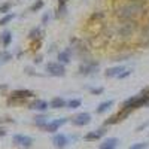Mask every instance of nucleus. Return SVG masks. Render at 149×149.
<instances>
[{
	"instance_id": "nucleus-26",
	"label": "nucleus",
	"mask_w": 149,
	"mask_h": 149,
	"mask_svg": "<svg viewBox=\"0 0 149 149\" xmlns=\"http://www.w3.org/2000/svg\"><path fill=\"white\" fill-rule=\"evenodd\" d=\"M10 9H12V3H10V2H5V3L0 5V14L6 15V14H9Z\"/></svg>"
},
{
	"instance_id": "nucleus-28",
	"label": "nucleus",
	"mask_w": 149,
	"mask_h": 149,
	"mask_svg": "<svg viewBox=\"0 0 149 149\" xmlns=\"http://www.w3.org/2000/svg\"><path fill=\"white\" fill-rule=\"evenodd\" d=\"M128 149H148V143L146 142H140V143H133Z\"/></svg>"
},
{
	"instance_id": "nucleus-32",
	"label": "nucleus",
	"mask_w": 149,
	"mask_h": 149,
	"mask_svg": "<svg viewBox=\"0 0 149 149\" xmlns=\"http://www.w3.org/2000/svg\"><path fill=\"white\" fill-rule=\"evenodd\" d=\"M3 122H14V119H10V118H5V119L0 118V125H2Z\"/></svg>"
},
{
	"instance_id": "nucleus-21",
	"label": "nucleus",
	"mask_w": 149,
	"mask_h": 149,
	"mask_svg": "<svg viewBox=\"0 0 149 149\" xmlns=\"http://www.w3.org/2000/svg\"><path fill=\"white\" fill-rule=\"evenodd\" d=\"M48 122L49 121H48L46 115H37V116H34V124H36V127H39V128H45Z\"/></svg>"
},
{
	"instance_id": "nucleus-14",
	"label": "nucleus",
	"mask_w": 149,
	"mask_h": 149,
	"mask_svg": "<svg viewBox=\"0 0 149 149\" xmlns=\"http://www.w3.org/2000/svg\"><path fill=\"white\" fill-rule=\"evenodd\" d=\"M118 143H119V139L118 137H109V139H104L98 149H116L118 148Z\"/></svg>"
},
{
	"instance_id": "nucleus-2",
	"label": "nucleus",
	"mask_w": 149,
	"mask_h": 149,
	"mask_svg": "<svg viewBox=\"0 0 149 149\" xmlns=\"http://www.w3.org/2000/svg\"><path fill=\"white\" fill-rule=\"evenodd\" d=\"M148 104H149V86L140 90L139 94L124 100L122 104H121V109L127 110V112H134L136 109H140V107L148 106Z\"/></svg>"
},
{
	"instance_id": "nucleus-7",
	"label": "nucleus",
	"mask_w": 149,
	"mask_h": 149,
	"mask_svg": "<svg viewBox=\"0 0 149 149\" xmlns=\"http://www.w3.org/2000/svg\"><path fill=\"white\" fill-rule=\"evenodd\" d=\"M34 93L31 90H15L10 93L9 97V103L10 102H21V100H26V98H33Z\"/></svg>"
},
{
	"instance_id": "nucleus-17",
	"label": "nucleus",
	"mask_w": 149,
	"mask_h": 149,
	"mask_svg": "<svg viewBox=\"0 0 149 149\" xmlns=\"http://www.w3.org/2000/svg\"><path fill=\"white\" fill-rule=\"evenodd\" d=\"M139 45L140 46H149V24L143 27V30L139 34Z\"/></svg>"
},
{
	"instance_id": "nucleus-22",
	"label": "nucleus",
	"mask_w": 149,
	"mask_h": 149,
	"mask_svg": "<svg viewBox=\"0 0 149 149\" xmlns=\"http://www.w3.org/2000/svg\"><path fill=\"white\" fill-rule=\"evenodd\" d=\"M81 104H82V100L81 98H70V100L67 102V109H70V110H74V109H78V107H81Z\"/></svg>"
},
{
	"instance_id": "nucleus-8",
	"label": "nucleus",
	"mask_w": 149,
	"mask_h": 149,
	"mask_svg": "<svg viewBox=\"0 0 149 149\" xmlns=\"http://www.w3.org/2000/svg\"><path fill=\"white\" fill-rule=\"evenodd\" d=\"M70 121V118H58V119H51L48 124H46V127L43 128L46 133H55L58 131L60 127H63L64 124H67Z\"/></svg>"
},
{
	"instance_id": "nucleus-35",
	"label": "nucleus",
	"mask_w": 149,
	"mask_h": 149,
	"mask_svg": "<svg viewBox=\"0 0 149 149\" xmlns=\"http://www.w3.org/2000/svg\"><path fill=\"white\" fill-rule=\"evenodd\" d=\"M3 136H6V130L0 127V137H3Z\"/></svg>"
},
{
	"instance_id": "nucleus-20",
	"label": "nucleus",
	"mask_w": 149,
	"mask_h": 149,
	"mask_svg": "<svg viewBox=\"0 0 149 149\" xmlns=\"http://www.w3.org/2000/svg\"><path fill=\"white\" fill-rule=\"evenodd\" d=\"M29 39L30 40H40L42 39V29L40 27H33L30 31H29Z\"/></svg>"
},
{
	"instance_id": "nucleus-4",
	"label": "nucleus",
	"mask_w": 149,
	"mask_h": 149,
	"mask_svg": "<svg viewBox=\"0 0 149 149\" xmlns=\"http://www.w3.org/2000/svg\"><path fill=\"white\" fill-rule=\"evenodd\" d=\"M46 73L51 74V76H55V78H60V76H64L66 74V67L64 64L58 63V61H49L45 67Z\"/></svg>"
},
{
	"instance_id": "nucleus-18",
	"label": "nucleus",
	"mask_w": 149,
	"mask_h": 149,
	"mask_svg": "<svg viewBox=\"0 0 149 149\" xmlns=\"http://www.w3.org/2000/svg\"><path fill=\"white\" fill-rule=\"evenodd\" d=\"M49 107L51 109H63V107H67V102L63 97H54L49 102Z\"/></svg>"
},
{
	"instance_id": "nucleus-30",
	"label": "nucleus",
	"mask_w": 149,
	"mask_h": 149,
	"mask_svg": "<svg viewBox=\"0 0 149 149\" xmlns=\"http://www.w3.org/2000/svg\"><path fill=\"white\" fill-rule=\"evenodd\" d=\"M131 73H133V69H125V70H124V72L119 74V76H118V79H125V78L130 76Z\"/></svg>"
},
{
	"instance_id": "nucleus-13",
	"label": "nucleus",
	"mask_w": 149,
	"mask_h": 149,
	"mask_svg": "<svg viewBox=\"0 0 149 149\" xmlns=\"http://www.w3.org/2000/svg\"><path fill=\"white\" fill-rule=\"evenodd\" d=\"M29 109L31 110H37V112H46L49 109V103L45 100H40V98H36L29 104Z\"/></svg>"
},
{
	"instance_id": "nucleus-5",
	"label": "nucleus",
	"mask_w": 149,
	"mask_h": 149,
	"mask_svg": "<svg viewBox=\"0 0 149 149\" xmlns=\"http://www.w3.org/2000/svg\"><path fill=\"white\" fill-rule=\"evenodd\" d=\"M70 122L74 127H85L91 122V113H88V112H81V113L70 118Z\"/></svg>"
},
{
	"instance_id": "nucleus-3",
	"label": "nucleus",
	"mask_w": 149,
	"mask_h": 149,
	"mask_svg": "<svg viewBox=\"0 0 149 149\" xmlns=\"http://www.w3.org/2000/svg\"><path fill=\"white\" fill-rule=\"evenodd\" d=\"M98 67H100V63H98L97 60L84 57L82 63L78 67V73L81 74V76H91V74H94L98 70Z\"/></svg>"
},
{
	"instance_id": "nucleus-10",
	"label": "nucleus",
	"mask_w": 149,
	"mask_h": 149,
	"mask_svg": "<svg viewBox=\"0 0 149 149\" xmlns=\"http://www.w3.org/2000/svg\"><path fill=\"white\" fill-rule=\"evenodd\" d=\"M70 143V137L67 134H63V133H58L52 137V145L57 148V149H64L67 145Z\"/></svg>"
},
{
	"instance_id": "nucleus-29",
	"label": "nucleus",
	"mask_w": 149,
	"mask_h": 149,
	"mask_svg": "<svg viewBox=\"0 0 149 149\" xmlns=\"http://www.w3.org/2000/svg\"><path fill=\"white\" fill-rule=\"evenodd\" d=\"M49 19H51V10L45 12V14L42 15V26H46V24L49 22Z\"/></svg>"
},
{
	"instance_id": "nucleus-24",
	"label": "nucleus",
	"mask_w": 149,
	"mask_h": 149,
	"mask_svg": "<svg viewBox=\"0 0 149 149\" xmlns=\"http://www.w3.org/2000/svg\"><path fill=\"white\" fill-rule=\"evenodd\" d=\"M45 6V2H43V0H36V2L30 6V12H37V10H40L42 8Z\"/></svg>"
},
{
	"instance_id": "nucleus-6",
	"label": "nucleus",
	"mask_w": 149,
	"mask_h": 149,
	"mask_svg": "<svg viewBox=\"0 0 149 149\" xmlns=\"http://www.w3.org/2000/svg\"><path fill=\"white\" fill-rule=\"evenodd\" d=\"M130 115H131V112H127V110H124V109H119L115 115L109 116V118L104 121V127H107V125H115V124H118V122H121V121H124V119H127Z\"/></svg>"
},
{
	"instance_id": "nucleus-9",
	"label": "nucleus",
	"mask_w": 149,
	"mask_h": 149,
	"mask_svg": "<svg viewBox=\"0 0 149 149\" xmlns=\"http://www.w3.org/2000/svg\"><path fill=\"white\" fill-rule=\"evenodd\" d=\"M12 142H14V145H17V146L30 148L34 140H33V137L26 136V134H14V136H12Z\"/></svg>"
},
{
	"instance_id": "nucleus-33",
	"label": "nucleus",
	"mask_w": 149,
	"mask_h": 149,
	"mask_svg": "<svg viewBox=\"0 0 149 149\" xmlns=\"http://www.w3.org/2000/svg\"><path fill=\"white\" fill-rule=\"evenodd\" d=\"M39 63H42V55H37L34 58V64H39Z\"/></svg>"
},
{
	"instance_id": "nucleus-31",
	"label": "nucleus",
	"mask_w": 149,
	"mask_h": 149,
	"mask_svg": "<svg viewBox=\"0 0 149 149\" xmlns=\"http://www.w3.org/2000/svg\"><path fill=\"white\" fill-rule=\"evenodd\" d=\"M146 127H149V121H145V122H142L140 125L136 128V131H142V130H145Z\"/></svg>"
},
{
	"instance_id": "nucleus-12",
	"label": "nucleus",
	"mask_w": 149,
	"mask_h": 149,
	"mask_svg": "<svg viewBox=\"0 0 149 149\" xmlns=\"http://www.w3.org/2000/svg\"><path fill=\"white\" fill-rule=\"evenodd\" d=\"M72 54H73V49L72 46H67L66 49H63V51H60L58 55H57V60H58V63L61 64H69L70 61H72Z\"/></svg>"
},
{
	"instance_id": "nucleus-1",
	"label": "nucleus",
	"mask_w": 149,
	"mask_h": 149,
	"mask_svg": "<svg viewBox=\"0 0 149 149\" xmlns=\"http://www.w3.org/2000/svg\"><path fill=\"white\" fill-rule=\"evenodd\" d=\"M145 14V6L142 3H136V2H128L125 5H121L116 10L115 15L118 17V19L122 21H134L139 17H142Z\"/></svg>"
},
{
	"instance_id": "nucleus-16",
	"label": "nucleus",
	"mask_w": 149,
	"mask_h": 149,
	"mask_svg": "<svg viewBox=\"0 0 149 149\" xmlns=\"http://www.w3.org/2000/svg\"><path fill=\"white\" fill-rule=\"evenodd\" d=\"M115 104V102L113 100H104V102H102L100 104H98L97 107H95V113L97 115H103V113H106V112Z\"/></svg>"
},
{
	"instance_id": "nucleus-19",
	"label": "nucleus",
	"mask_w": 149,
	"mask_h": 149,
	"mask_svg": "<svg viewBox=\"0 0 149 149\" xmlns=\"http://www.w3.org/2000/svg\"><path fill=\"white\" fill-rule=\"evenodd\" d=\"M0 42H2L3 48H8L12 42V31L10 30H5L2 34H0Z\"/></svg>"
},
{
	"instance_id": "nucleus-27",
	"label": "nucleus",
	"mask_w": 149,
	"mask_h": 149,
	"mask_svg": "<svg viewBox=\"0 0 149 149\" xmlns=\"http://www.w3.org/2000/svg\"><path fill=\"white\" fill-rule=\"evenodd\" d=\"M88 90H90V93L93 95H102L103 91H104L103 86H88Z\"/></svg>"
},
{
	"instance_id": "nucleus-25",
	"label": "nucleus",
	"mask_w": 149,
	"mask_h": 149,
	"mask_svg": "<svg viewBox=\"0 0 149 149\" xmlns=\"http://www.w3.org/2000/svg\"><path fill=\"white\" fill-rule=\"evenodd\" d=\"M10 60H12V54L9 51H6V49H3V51L0 52V61H2V63H8Z\"/></svg>"
},
{
	"instance_id": "nucleus-23",
	"label": "nucleus",
	"mask_w": 149,
	"mask_h": 149,
	"mask_svg": "<svg viewBox=\"0 0 149 149\" xmlns=\"http://www.w3.org/2000/svg\"><path fill=\"white\" fill-rule=\"evenodd\" d=\"M15 17H17V15L12 14V12H9V14H6V15H3L2 18H0V26H6V24H9Z\"/></svg>"
},
{
	"instance_id": "nucleus-11",
	"label": "nucleus",
	"mask_w": 149,
	"mask_h": 149,
	"mask_svg": "<svg viewBox=\"0 0 149 149\" xmlns=\"http://www.w3.org/2000/svg\"><path fill=\"white\" fill-rule=\"evenodd\" d=\"M106 134V128H98V130H93V131H88L85 136H84V140L85 142H97L100 140L103 136Z\"/></svg>"
},
{
	"instance_id": "nucleus-34",
	"label": "nucleus",
	"mask_w": 149,
	"mask_h": 149,
	"mask_svg": "<svg viewBox=\"0 0 149 149\" xmlns=\"http://www.w3.org/2000/svg\"><path fill=\"white\" fill-rule=\"evenodd\" d=\"M69 0H58V6H66Z\"/></svg>"
},
{
	"instance_id": "nucleus-15",
	"label": "nucleus",
	"mask_w": 149,
	"mask_h": 149,
	"mask_svg": "<svg viewBox=\"0 0 149 149\" xmlns=\"http://www.w3.org/2000/svg\"><path fill=\"white\" fill-rule=\"evenodd\" d=\"M124 70H125V67H124V66L109 67V69H106V72H104V76H106V78H118Z\"/></svg>"
}]
</instances>
